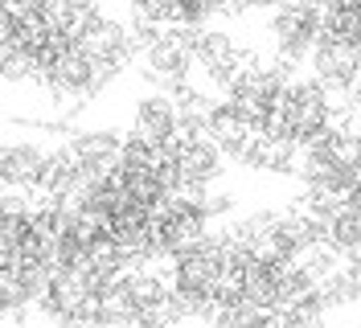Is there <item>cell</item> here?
Here are the masks:
<instances>
[{"mask_svg":"<svg viewBox=\"0 0 361 328\" xmlns=\"http://www.w3.org/2000/svg\"><path fill=\"white\" fill-rule=\"evenodd\" d=\"M78 45H82L90 70H94V83L103 90L111 87L132 62H140V49H135V37L128 29V21H115V17H103Z\"/></svg>","mask_w":361,"mask_h":328,"instance_id":"3","label":"cell"},{"mask_svg":"<svg viewBox=\"0 0 361 328\" xmlns=\"http://www.w3.org/2000/svg\"><path fill=\"white\" fill-rule=\"evenodd\" d=\"M238 164H243V169H250V173L283 176V181H288V176H300V164H304V144H300V140H292L288 131L263 123V128L255 131L247 156H243Z\"/></svg>","mask_w":361,"mask_h":328,"instance_id":"7","label":"cell"},{"mask_svg":"<svg viewBox=\"0 0 361 328\" xmlns=\"http://www.w3.org/2000/svg\"><path fill=\"white\" fill-rule=\"evenodd\" d=\"M337 115H341V95H333V90L324 87L320 78H312V74H300V78H292L288 90H283L271 128L288 131L292 140H300V144L308 148L316 135H324V131L337 123Z\"/></svg>","mask_w":361,"mask_h":328,"instance_id":"1","label":"cell"},{"mask_svg":"<svg viewBox=\"0 0 361 328\" xmlns=\"http://www.w3.org/2000/svg\"><path fill=\"white\" fill-rule=\"evenodd\" d=\"M275 4L279 0H222V17H230V21H238V17H263Z\"/></svg>","mask_w":361,"mask_h":328,"instance_id":"10","label":"cell"},{"mask_svg":"<svg viewBox=\"0 0 361 328\" xmlns=\"http://www.w3.org/2000/svg\"><path fill=\"white\" fill-rule=\"evenodd\" d=\"M308 74L320 78L333 95L349 99L353 87H357V78H361V42L320 29V42H316L312 58H308Z\"/></svg>","mask_w":361,"mask_h":328,"instance_id":"4","label":"cell"},{"mask_svg":"<svg viewBox=\"0 0 361 328\" xmlns=\"http://www.w3.org/2000/svg\"><path fill=\"white\" fill-rule=\"evenodd\" d=\"M123 144H128V135H115L107 128H74L62 140V148L78 164V173L87 176V185H99V181H107L119 169Z\"/></svg>","mask_w":361,"mask_h":328,"instance_id":"6","label":"cell"},{"mask_svg":"<svg viewBox=\"0 0 361 328\" xmlns=\"http://www.w3.org/2000/svg\"><path fill=\"white\" fill-rule=\"evenodd\" d=\"M320 4L312 0H279L267 13V33H271V54L292 58V62H308L316 42H320Z\"/></svg>","mask_w":361,"mask_h":328,"instance_id":"2","label":"cell"},{"mask_svg":"<svg viewBox=\"0 0 361 328\" xmlns=\"http://www.w3.org/2000/svg\"><path fill=\"white\" fill-rule=\"evenodd\" d=\"M214 4H218V8H222V0H214Z\"/></svg>","mask_w":361,"mask_h":328,"instance_id":"11","label":"cell"},{"mask_svg":"<svg viewBox=\"0 0 361 328\" xmlns=\"http://www.w3.org/2000/svg\"><path fill=\"white\" fill-rule=\"evenodd\" d=\"M180 131V111L177 99L164 95V90H148L132 111V131L135 140H148V144H173Z\"/></svg>","mask_w":361,"mask_h":328,"instance_id":"9","label":"cell"},{"mask_svg":"<svg viewBox=\"0 0 361 328\" xmlns=\"http://www.w3.org/2000/svg\"><path fill=\"white\" fill-rule=\"evenodd\" d=\"M45 160H49V148L33 144V140H8L4 152H0V181H4V189L33 197L42 189Z\"/></svg>","mask_w":361,"mask_h":328,"instance_id":"8","label":"cell"},{"mask_svg":"<svg viewBox=\"0 0 361 328\" xmlns=\"http://www.w3.org/2000/svg\"><path fill=\"white\" fill-rule=\"evenodd\" d=\"M193 74H197V66H193V54H189L185 37H180V25H173L169 37H160L157 45H148L140 54V78L152 90L177 95L180 87L193 83Z\"/></svg>","mask_w":361,"mask_h":328,"instance_id":"5","label":"cell"}]
</instances>
